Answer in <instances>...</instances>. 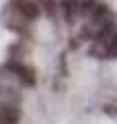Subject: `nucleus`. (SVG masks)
Wrapping results in <instances>:
<instances>
[{
    "instance_id": "obj_1",
    "label": "nucleus",
    "mask_w": 117,
    "mask_h": 124,
    "mask_svg": "<svg viewBox=\"0 0 117 124\" xmlns=\"http://www.w3.org/2000/svg\"><path fill=\"white\" fill-rule=\"evenodd\" d=\"M6 68L13 70L25 87H35L37 79H35V70L31 66H27V64H23V62H17V60H10L8 64H6Z\"/></svg>"
},
{
    "instance_id": "obj_2",
    "label": "nucleus",
    "mask_w": 117,
    "mask_h": 124,
    "mask_svg": "<svg viewBox=\"0 0 117 124\" xmlns=\"http://www.w3.org/2000/svg\"><path fill=\"white\" fill-rule=\"evenodd\" d=\"M13 6H17V13L21 15L23 19H27V21L37 19L39 13H41V8H39L37 2H14Z\"/></svg>"
},
{
    "instance_id": "obj_3",
    "label": "nucleus",
    "mask_w": 117,
    "mask_h": 124,
    "mask_svg": "<svg viewBox=\"0 0 117 124\" xmlns=\"http://www.w3.org/2000/svg\"><path fill=\"white\" fill-rule=\"evenodd\" d=\"M0 118H6V120H13V122H19L21 118V110L17 108V103H0Z\"/></svg>"
},
{
    "instance_id": "obj_4",
    "label": "nucleus",
    "mask_w": 117,
    "mask_h": 124,
    "mask_svg": "<svg viewBox=\"0 0 117 124\" xmlns=\"http://www.w3.org/2000/svg\"><path fill=\"white\" fill-rule=\"evenodd\" d=\"M0 124H19V122H13V120H6V118H0Z\"/></svg>"
}]
</instances>
